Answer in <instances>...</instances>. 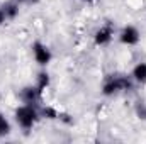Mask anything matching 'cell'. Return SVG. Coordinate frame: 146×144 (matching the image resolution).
Here are the masks:
<instances>
[{"label": "cell", "instance_id": "4fadbf2b", "mask_svg": "<svg viewBox=\"0 0 146 144\" xmlns=\"http://www.w3.org/2000/svg\"><path fill=\"white\" fill-rule=\"evenodd\" d=\"M5 20H7V17H5V12H3V9H0V26H2Z\"/></svg>", "mask_w": 146, "mask_h": 144}, {"label": "cell", "instance_id": "3957f363", "mask_svg": "<svg viewBox=\"0 0 146 144\" xmlns=\"http://www.w3.org/2000/svg\"><path fill=\"white\" fill-rule=\"evenodd\" d=\"M33 54H34L36 63L41 65V66H46V65L51 61V51H49V48H48L46 44L39 42V41L33 44Z\"/></svg>", "mask_w": 146, "mask_h": 144}, {"label": "cell", "instance_id": "7a4b0ae2", "mask_svg": "<svg viewBox=\"0 0 146 144\" xmlns=\"http://www.w3.org/2000/svg\"><path fill=\"white\" fill-rule=\"evenodd\" d=\"M129 88H131V80L127 76H110L102 87V93L114 95V93H119V92H124Z\"/></svg>", "mask_w": 146, "mask_h": 144}, {"label": "cell", "instance_id": "8fae6325", "mask_svg": "<svg viewBox=\"0 0 146 144\" xmlns=\"http://www.w3.org/2000/svg\"><path fill=\"white\" fill-rule=\"evenodd\" d=\"M42 115L48 117V119H58V117H60V114H58L53 107H46L44 110H42Z\"/></svg>", "mask_w": 146, "mask_h": 144}, {"label": "cell", "instance_id": "5b68a950", "mask_svg": "<svg viewBox=\"0 0 146 144\" xmlns=\"http://www.w3.org/2000/svg\"><path fill=\"white\" fill-rule=\"evenodd\" d=\"M112 36H114L112 27H110V26H104V27H100V29L95 32L94 41H95V44H97V46H106V44H109V42H110Z\"/></svg>", "mask_w": 146, "mask_h": 144}, {"label": "cell", "instance_id": "8992f818", "mask_svg": "<svg viewBox=\"0 0 146 144\" xmlns=\"http://www.w3.org/2000/svg\"><path fill=\"white\" fill-rule=\"evenodd\" d=\"M39 95H41V92L37 90L36 87H26V88L21 92L22 102H24V104H29V105H33V104L36 102L37 98H39Z\"/></svg>", "mask_w": 146, "mask_h": 144}, {"label": "cell", "instance_id": "6da1fadb", "mask_svg": "<svg viewBox=\"0 0 146 144\" xmlns=\"http://www.w3.org/2000/svg\"><path fill=\"white\" fill-rule=\"evenodd\" d=\"M37 119H39L37 110L29 104H24L15 110V120L22 129H33V126L37 122Z\"/></svg>", "mask_w": 146, "mask_h": 144}, {"label": "cell", "instance_id": "9c48e42d", "mask_svg": "<svg viewBox=\"0 0 146 144\" xmlns=\"http://www.w3.org/2000/svg\"><path fill=\"white\" fill-rule=\"evenodd\" d=\"M48 85H49V75L48 73H39L37 75V83H36V88L42 93V90H46L48 88Z\"/></svg>", "mask_w": 146, "mask_h": 144}, {"label": "cell", "instance_id": "7c38bea8", "mask_svg": "<svg viewBox=\"0 0 146 144\" xmlns=\"http://www.w3.org/2000/svg\"><path fill=\"white\" fill-rule=\"evenodd\" d=\"M136 114H138V117H139V119L146 120V105L143 104V102H139V104L136 105Z\"/></svg>", "mask_w": 146, "mask_h": 144}, {"label": "cell", "instance_id": "52a82bcc", "mask_svg": "<svg viewBox=\"0 0 146 144\" xmlns=\"http://www.w3.org/2000/svg\"><path fill=\"white\" fill-rule=\"evenodd\" d=\"M133 80L138 83H146V63H138L133 70Z\"/></svg>", "mask_w": 146, "mask_h": 144}, {"label": "cell", "instance_id": "30bf717a", "mask_svg": "<svg viewBox=\"0 0 146 144\" xmlns=\"http://www.w3.org/2000/svg\"><path fill=\"white\" fill-rule=\"evenodd\" d=\"M9 132H10V124H9L7 119L0 114V137L5 136V134H9Z\"/></svg>", "mask_w": 146, "mask_h": 144}, {"label": "cell", "instance_id": "5bb4252c", "mask_svg": "<svg viewBox=\"0 0 146 144\" xmlns=\"http://www.w3.org/2000/svg\"><path fill=\"white\" fill-rule=\"evenodd\" d=\"M37 0H17V3H36Z\"/></svg>", "mask_w": 146, "mask_h": 144}, {"label": "cell", "instance_id": "ba28073f", "mask_svg": "<svg viewBox=\"0 0 146 144\" xmlns=\"http://www.w3.org/2000/svg\"><path fill=\"white\" fill-rule=\"evenodd\" d=\"M2 9H3V12H5V17H7V19H15L17 14H19V3H17V2H10V3H7V5H3Z\"/></svg>", "mask_w": 146, "mask_h": 144}, {"label": "cell", "instance_id": "277c9868", "mask_svg": "<svg viewBox=\"0 0 146 144\" xmlns=\"http://www.w3.org/2000/svg\"><path fill=\"white\" fill-rule=\"evenodd\" d=\"M139 37H141V34L134 26H126L119 34V41L126 46H134L139 42Z\"/></svg>", "mask_w": 146, "mask_h": 144}]
</instances>
